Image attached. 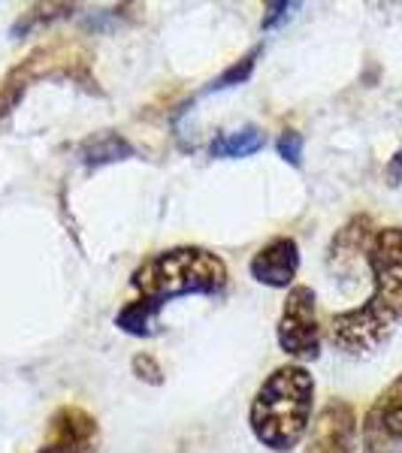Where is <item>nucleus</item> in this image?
I'll return each mask as SVG.
<instances>
[{
  "mask_svg": "<svg viewBox=\"0 0 402 453\" xmlns=\"http://www.w3.org/2000/svg\"><path fill=\"white\" fill-rule=\"evenodd\" d=\"M372 294L330 318V342L348 357L372 354L402 326V226H378L367 254Z\"/></svg>",
  "mask_w": 402,
  "mask_h": 453,
  "instance_id": "1",
  "label": "nucleus"
},
{
  "mask_svg": "<svg viewBox=\"0 0 402 453\" xmlns=\"http://www.w3.org/2000/svg\"><path fill=\"white\" fill-rule=\"evenodd\" d=\"M312 411H315V378L299 363H284L260 381L248 408V426L267 450L290 453L309 435Z\"/></svg>",
  "mask_w": 402,
  "mask_h": 453,
  "instance_id": "2",
  "label": "nucleus"
},
{
  "mask_svg": "<svg viewBox=\"0 0 402 453\" xmlns=\"http://www.w3.org/2000/svg\"><path fill=\"white\" fill-rule=\"evenodd\" d=\"M228 263L200 245H175L155 251L130 273V288L166 305L179 296H221L228 290Z\"/></svg>",
  "mask_w": 402,
  "mask_h": 453,
  "instance_id": "3",
  "label": "nucleus"
},
{
  "mask_svg": "<svg viewBox=\"0 0 402 453\" xmlns=\"http://www.w3.org/2000/svg\"><path fill=\"white\" fill-rule=\"evenodd\" d=\"M88 52L79 46H67V42H49V46L34 49L31 55L21 64H16L0 82V119L12 115L21 100H25L27 88L36 79H76L85 82V88L91 91V76H88Z\"/></svg>",
  "mask_w": 402,
  "mask_h": 453,
  "instance_id": "4",
  "label": "nucleus"
},
{
  "mask_svg": "<svg viewBox=\"0 0 402 453\" xmlns=\"http://www.w3.org/2000/svg\"><path fill=\"white\" fill-rule=\"evenodd\" d=\"M275 342L294 363H309L321 357V320H318V296L309 284H294L282 305L279 324H275Z\"/></svg>",
  "mask_w": 402,
  "mask_h": 453,
  "instance_id": "5",
  "label": "nucleus"
},
{
  "mask_svg": "<svg viewBox=\"0 0 402 453\" xmlns=\"http://www.w3.org/2000/svg\"><path fill=\"white\" fill-rule=\"evenodd\" d=\"M363 453H402V372L369 402L360 420Z\"/></svg>",
  "mask_w": 402,
  "mask_h": 453,
  "instance_id": "6",
  "label": "nucleus"
},
{
  "mask_svg": "<svg viewBox=\"0 0 402 453\" xmlns=\"http://www.w3.org/2000/svg\"><path fill=\"white\" fill-rule=\"evenodd\" d=\"M360 448V423L345 399H330L312 423L305 453H357Z\"/></svg>",
  "mask_w": 402,
  "mask_h": 453,
  "instance_id": "7",
  "label": "nucleus"
},
{
  "mask_svg": "<svg viewBox=\"0 0 402 453\" xmlns=\"http://www.w3.org/2000/svg\"><path fill=\"white\" fill-rule=\"evenodd\" d=\"M299 273V245L294 236H275L267 245L258 248V254L248 263V275L263 288H294Z\"/></svg>",
  "mask_w": 402,
  "mask_h": 453,
  "instance_id": "8",
  "label": "nucleus"
},
{
  "mask_svg": "<svg viewBox=\"0 0 402 453\" xmlns=\"http://www.w3.org/2000/svg\"><path fill=\"white\" fill-rule=\"evenodd\" d=\"M46 444L70 453H97L100 444V426L97 418L88 414L79 405H61L49 418L46 426Z\"/></svg>",
  "mask_w": 402,
  "mask_h": 453,
  "instance_id": "9",
  "label": "nucleus"
},
{
  "mask_svg": "<svg viewBox=\"0 0 402 453\" xmlns=\"http://www.w3.org/2000/svg\"><path fill=\"white\" fill-rule=\"evenodd\" d=\"M375 233L378 226L372 224L369 215H354L342 230H336L333 242L327 248V263H330L333 273L354 275L360 266L367 269V254Z\"/></svg>",
  "mask_w": 402,
  "mask_h": 453,
  "instance_id": "10",
  "label": "nucleus"
},
{
  "mask_svg": "<svg viewBox=\"0 0 402 453\" xmlns=\"http://www.w3.org/2000/svg\"><path fill=\"white\" fill-rule=\"evenodd\" d=\"M76 155L88 170H100V166L119 164V160H130L136 155V149L115 130H100V134H91L79 142Z\"/></svg>",
  "mask_w": 402,
  "mask_h": 453,
  "instance_id": "11",
  "label": "nucleus"
},
{
  "mask_svg": "<svg viewBox=\"0 0 402 453\" xmlns=\"http://www.w3.org/2000/svg\"><path fill=\"white\" fill-rule=\"evenodd\" d=\"M160 311H164L160 303L140 296L115 314V326L128 335H136V339H151V335L160 333Z\"/></svg>",
  "mask_w": 402,
  "mask_h": 453,
  "instance_id": "12",
  "label": "nucleus"
},
{
  "mask_svg": "<svg viewBox=\"0 0 402 453\" xmlns=\"http://www.w3.org/2000/svg\"><path fill=\"white\" fill-rule=\"evenodd\" d=\"M267 145V136H263L260 127L248 124V127H239V130H228V134L215 136L209 145V155L212 157H221V160H236V157H251L263 151Z\"/></svg>",
  "mask_w": 402,
  "mask_h": 453,
  "instance_id": "13",
  "label": "nucleus"
},
{
  "mask_svg": "<svg viewBox=\"0 0 402 453\" xmlns=\"http://www.w3.org/2000/svg\"><path fill=\"white\" fill-rule=\"evenodd\" d=\"M73 12H76V6L73 4H36L16 19V25L10 27V36L12 40H19V36L40 31V27L52 25V21H58V19H70Z\"/></svg>",
  "mask_w": 402,
  "mask_h": 453,
  "instance_id": "14",
  "label": "nucleus"
},
{
  "mask_svg": "<svg viewBox=\"0 0 402 453\" xmlns=\"http://www.w3.org/2000/svg\"><path fill=\"white\" fill-rule=\"evenodd\" d=\"M263 55V46H251L248 52L239 58V61H233L228 70L221 73L218 79H212L206 85V94H215V91H228V88H236V85H245L248 79H251L254 67H258V58Z\"/></svg>",
  "mask_w": 402,
  "mask_h": 453,
  "instance_id": "15",
  "label": "nucleus"
},
{
  "mask_svg": "<svg viewBox=\"0 0 402 453\" xmlns=\"http://www.w3.org/2000/svg\"><path fill=\"white\" fill-rule=\"evenodd\" d=\"M275 151H279V157L284 160V164L290 166H303V151H305V140L299 130H284V134L275 140Z\"/></svg>",
  "mask_w": 402,
  "mask_h": 453,
  "instance_id": "16",
  "label": "nucleus"
},
{
  "mask_svg": "<svg viewBox=\"0 0 402 453\" xmlns=\"http://www.w3.org/2000/svg\"><path fill=\"white\" fill-rule=\"evenodd\" d=\"M130 369H134V375L140 378L143 384H151V387L164 384V369H160V363L151 354H145V350L134 354V360H130Z\"/></svg>",
  "mask_w": 402,
  "mask_h": 453,
  "instance_id": "17",
  "label": "nucleus"
},
{
  "mask_svg": "<svg viewBox=\"0 0 402 453\" xmlns=\"http://www.w3.org/2000/svg\"><path fill=\"white\" fill-rule=\"evenodd\" d=\"M294 10H299V4H288V0H273V4L263 6V19H260V31H273L282 21H288L294 16Z\"/></svg>",
  "mask_w": 402,
  "mask_h": 453,
  "instance_id": "18",
  "label": "nucleus"
},
{
  "mask_svg": "<svg viewBox=\"0 0 402 453\" xmlns=\"http://www.w3.org/2000/svg\"><path fill=\"white\" fill-rule=\"evenodd\" d=\"M36 453H70V450H61V448H52V444H43Z\"/></svg>",
  "mask_w": 402,
  "mask_h": 453,
  "instance_id": "19",
  "label": "nucleus"
}]
</instances>
